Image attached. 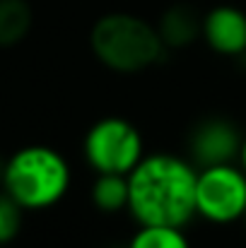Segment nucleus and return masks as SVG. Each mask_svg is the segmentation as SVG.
Masks as SVG:
<instances>
[{"label": "nucleus", "mask_w": 246, "mask_h": 248, "mask_svg": "<svg viewBox=\"0 0 246 248\" xmlns=\"http://www.w3.org/2000/svg\"><path fill=\"white\" fill-rule=\"evenodd\" d=\"M200 39L225 58H237L246 53V12L234 5H215L203 15Z\"/></svg>", "instance_id": "obj_7"}, {"label": "nucleus", "mask_w": 246, "mask_h": 248, "mask_svg": "<svg viewBox=\"0 0 246 248\" xmlns=\"http://www.w3.org/2000/svg\"><path fill=\"white\" fill-rule=\"evenodd\" d=\"M22 219H24L22 205L0 188V246H7L19 236Z\"/></svg>", "instance_id": "obj_12"}, {"label": "nucleus", "mask_w": 246, "mask_h": 248, "mask_svg": "<svg viewBox=\"0 0 246 248\" xmlns=\"http://www.w3.org/2000/svg\"><path fill=\"white\" fill-rule=\"evenodd\" d=\"M82 155L94 173H131L145 157V140L135 123L123 116L94 121L82 140Z\"/></svg>", "instance_id": "obj_4"}, {"label": "nucleus", "mask_w": 246, "mask_h": 248, "mask_svg": "<svg viewBox=\"0 0 246 248\" xmlns=\"http://www.w3.org/2000/svg\"><path fill=\"white\" fill-rule=\"evenodd\" d=\"M126 248H193L183 227L164 224H138Z\"/></svg>", "instance_id": "obj_11"}, {"label": "nucleus", "mask_w": 246, "mask_h": 248, "mask_svg": "<svg viewBox=\"0 0 246 248\" xmlns=\"http://www.w3.org/2000/svg\"><path fill=\"white\" fill-rule=\"evenodd\" d=\"M89 198H92V205L106 215L128 210V202H131L128 176L126 173H97L89 188Z\"/></svg>", "instance_id": "obj_9"}, {"label": "nucleus", "mask_w": 246, "mask_h": 248, "mask_svg": "<svg viewBox=\"0 0 246 248\" xmlns=\"http://www.w3.org/2000/svg\"><path fill=\"white\" fill-rule=\"evenodd\" d=\"M157 31L162 36L166 51H181L191 46L203 34V15H198L188 5H171L166 7L157 22Z\"/></svg>", "instance_id": "obj_8"}, {"label": "nucleus", "mask_w": 246, "mask_h": 248, "mask_svg": "<svg viewBox=\"0 0 246 248\" xmlns=\"http://www.w3.org/2000/svg\"><path fill=\"white\" fill-rule=\"evenodd\" d=\"M239 166L246 171V133H244V140H242V150H239Z\"/></svg>", "instance_id": "obj_13"}, {"label": "nucleus", "mask_w": 246, "mask_h": 248, "mask_svg": "<svg viewBox=\"0 0 246 248\" xmlns=\"http://www.w3.org/2000/svg\"><path fill=\"white\" fill-rule=\"evenodd\" d=\"M242 222H244V224H246V212H244V219H242Z\"/></svg>", "instance_id": "obj_15"}, {"label": "nucleus", "mask_w": 246, "mask_h": 248, "mask_svg": "<svg viewBox=\"0 0 246 248\" xmlns=\"http://www.w3.org/2000/svg\"><path fill=\"white\" fill-rule=\"evenodd\" d=\"M73 183L68 159L49 145H27L5 162L2 190L15 198L24 212H41L58 205Z\"/></svg>", "instance_id": "obj_3"}, {"label": "nucleus", "mask_w": 246, "mask_h": 248, "mask_svg": "<svg viewBox=\"0 0 246 248\" xmlns=\"http://www.w3.org/2000/svg\"><path fill=\"white\" fill-rule=\"evenodd\" d=\"M5 162H7V159L0 157V186H2V176H5Z\"/></svg>", "instance_id": "obj_14"}, {"label": "nucleus", "mask_w": 246, "mask_h": 248, "mask_svg": "<svg viewBox=\"0 0 246 248\" xmlns=\"http://www.w3.org/2000/svg\"><path fill=\"white\" fill-rule=\"evenodd\" d=\"M242 130L234 121L225 116H205L193 123L188 133V159L198 169L239 162Z\"/></svg>", "instance_id": "obj_6"}, {"label": "nucleus", "mask_w": 246, "mask_h": 248, "mask_svg": "<svg viewBox=\"0 0 246 248\" xmlns=\"http://www.w3.org/2000/svg\"><path fill=\"white\" fill-rule=\"evenodd\" d=\"M196 212L210 224H232L246 212V171L239 162L198 169Z\"/></svg>", "instance_id": "obj_5"}, {"label": "nucleus", "mask_w": 246, "mask_h": 248, "mask_svg": "<svg viewBox=\"0 0 246 248\" xmlns=\"http://www.w3.org/2000/svg\"><path fill=\"white\" fill-rule=\"evenodd\" d=\"M34 24V10L27 0H0V48L22 44Z\"/></svg>", "instance_id": "obj_10"}, {"label": "nucleus", "mask_w": 246, "mask_h": 248, "mask_svg": "<svg viewBox=\"0 0 246 248\" xmlns=\"http://www.w3.org/2000/svg\"><path fill=\"white\" fill-rule=\"evenodd\" d=\"M198 166L188 157L155 152L145 155L128 173V212L138 224L188 227L196 212Z\"/></svg>", "instance_id": "obj_1"}, {"label": "nucleus", "mask_w": 246, "mask_h": 248, "mask_svg": "<svg viewBox=\"0 0 246 248\" xmlns=\"http://www.w3.org/2000/svg\"><path fill=\"white\" fill-rule=\"evenodd\" d=\"M94 58L118 75H138L162 63L166 46L157 24L133 12H106L89 29Z\"/></svg>", "instance_id": "obj_2"}]
</instances>
